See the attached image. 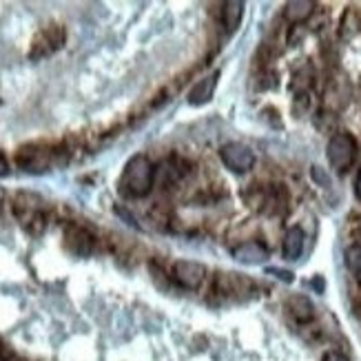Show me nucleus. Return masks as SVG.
<instances>
[{
  "label": "nucleus",
  "instance_id": "obj_1",
  "mask_svg": "<svg viewBox=\"0 0 361 361\" xmlns=\"http://www.w3.org/2000/svg\"><path fill=\"white\" fill-rule=\"evenodd\" d=\"M120 193L124 197H147L155 186V166L145 153H137L127 162L120 176Z\"/></svg>",
  "mask_w": 361,
  "mask_h": 361
},
{
  "label": "nucleus",
  "instance_id": "obj_2",
  "mask_svg": "<svg viewBox=\"0 0 361 361\" xmlns=\"http://www.w3.org/2000/svg\"><path fill=\"white\" fill-rule=\"evenodd\" d=\"M11 211L25 231L31 235H42L47 228V213L42 211V200L36 193L20 191L11 202Z\"/></svg>",
  "mask_w": 361,
  "mask_h": 361
},
{
  "label": "nucleus",
  "instance_id": "obj_3",
  "mask_svg": "<svg viewBox=\"0 0 361 361\" xmlns=\"http://www.w3.org/2000/svg\"><path fill=\"white\" fill-rule=\"evenodd\" d=\"M244 202L250 211L262 215H277L286 209V191L281 186H259L253 184L244 191Z\"/></svg>",
  "mask_w": 361,
  "mask_h": 361
},
{
  "label": "nucleus",
  "instance_id": "obj_4",
  "mask_svg": "<svg viewBox=\"0 0 361 361\" xmlns=\"http://www.w3.org/2000/svg\"><path fill=\"white\" fill-rule=\"evenodd\" d=\"M326 158H328V164L335 171H339V173L348 171L357 158V140L346 131L333 133L326 145Z\"/></svg>",
  "mask_w": 361,
  "mask_h": 361
},
{
  "label": "nucleus",
  "instance_id": "obj_5",
  "mask_svg": "<svg viewBox=\"0 0 361 361\" xmlns=\"http://www.w3.org/2000/svg\"><path fill=\"white\" fill-rule=\"evenodd\" d=\"M16 164H18L25 173H44L51 166H56L54 162V149L47 145H25L16 153Z\"/></svg>",
  "mask_w": 361,
  "mask_h": 361
},
{
  "label": "nucleus",
  "instance_id": "obj_6",
  "mask_svg": "<svg viewBox=\"0 0 361 361\" xmlns=\"http://www.w3.org/2000/svg\"><path fill=\"white\" fill-rule=\"evenodd\" d=\"M67 40V31L62 25L58 23H51L42 27L38 34L34 36V40H31V49H29V58L31 60H42L47 56L56 54L62 44H65Z\"/></svg>",
  "mask_w": 361,
  "mask_h": 361
},
{
  "label": "nucleus",
  "instance_id": "obj_7",
  "mask_svg": "<svg viewBox=\"0 0 361 361\" xmlns=\"http://www.w3.org/2000/svg\"><path fill=\"white\" fill-rule=\"evenodd\" d=\"M219 160L233 173H248L255 166V153L244 142H226L219 149Z\"/></svg>",
  "mask_w": 361,
  "mask_h": 361
},
{
  "label": "nucleus",
  "instance_id": "obj_8",
  "mask_svg": "<svg viewBox=\"0 0 361 361\" xmlns=\"http://www.w3.org/2000/svg\"><path fill=\"white\" fill-rule=\"evenodd\" d=\"M62 242H65V248L73 257H89L93 248H96L93 233L80 224H67L65 233H62Z\"/></svg>",
  "mask_w": 361,
  "mask_h": 361
},
{
  "label": "nucleus",
  "instance_id": "obj_9",
  "mask_svg": "<svg viewBox=\"0 0 361 361\" xmlns=\"http://www.w3.org/2000/svg\"><path fill=\"white\" fill-rule=\"evenodd\" d=\"M171 273H173V279L178 281V284L186 290H195L204 284V279H207L209 271L207 266L195 262V259H178L173 264V269H171Z\"/></svg>",
  "mask_w": 361,
  "mask_h": 361
},
{
  "label": "nucleus",
  "instance_id": "obj_10",
  "mask_svg": "<svg viewBox=\"0 0 361 361\" xmlns=\"http://www.w3.org/2000/svg\"><path fill=\"white\" fill-rule=\"evenodd\" d=\"M233 257L240 264L257 266V264H264L266 259H269V248L257 240H246V242H242L233 248Z\"/></svg>",
  "mask_w": 361,
  "mask_h": 361
},
{
  "label": "nucleus",
  "instance_id": "obj_11",
  "mask_svg": "<svg viewBox=\"0 0 361 361\" xmlns=\"http://www.w3.org/2000/svg\"><path fill=\"white\" fill-rule=\"evenodd\" d=\"M184 176H186V164L180 162L178 158H169L162 164L155 166V186L169 188L178 184Z\"/></svg>",
  "mask_w": 361,
  "mask_h": 361
},
{
  "label": "nucleus",
  "instance_id": "obj_12",
  "mask_svg": "<svg viewBox=\"0 0 361 361\" xmlns=\"http://www.w3.org/2000/svg\"><path fill=\"white\" fill-rule=\"evenodd\" d=\"M217 78L219 73H211L207 78H202V80H197L193 85V89L188 91V96H186V102L188 104H193V106H202V104H207L213 100V93H215V87H217Z\"/></svg>",
  "mask_w": 361,
  "mask_h": 361
},
{
  "label": "nucleus",
  "instance_id": "obj_13",
  "mask_svg": "<svg viewBox=\"0 0 361 361\" xmlns=\"http://www.w3.org/2000/svg\"><path fill=\"white\" fill-rule=\"evenodd\" d=\"M304 242H306V235L300 226H290L284 233V242H281V255L288 262L300 259L304 253Z\"/></svg>",
  "mask_w": 361,
  "mask_h": 361
},
{
  "label": "nucleus",
  "instance_id": "obj_14",
  "mask_svg": "<svg viewBox=\"0 0 361 361\" xmlns=\"http://www.w3.org/2000/svg\"><path fill=\"white\" fill-rule=\"evenodd\" d=\"M315 7L317 5L312 0H290V3L284 5V18L290 25H302L315 13Z\"/></svg>",
  "mask_w": 361,
  "mask_h": 361
},
{
  "label": "nucleus",
  "instance_id": "obj_15",
  "mask_svg": "<svg viewBox=\"0 0 361 361\" xmlns=\"http://www.w3.org/2000/svg\"><path fill=\"white\" fill-rule=\"evenodd\" d=\"M286 308L295 317V322H300V324H308V322H312V317H315V306H312V302L306 295H290L286 302Z\"/></svg>",
  "mask_w": 361,
  "mask_h": 361
},
{
  "label": "nucleus",
  "instance_id": "obj_16",
  "mask_svg": "<svg viewBox=\"0 0 361 361\" xmlns=\"http://www.w3.org/2000/svg\"><path fill=\"white\" fill-rule=\"evenodd\" d=\"M244 18V3L242 0H228L222 5V23L226 31H235Z\"/></svg>",
  "mask_w": 361,
  "mask_h": 361
},
{
  "label": "nucleus",
  "instance_id": "obj_17",
  "mask_svg": "<svg viewBox=\"0 0 361 361\" xmlns=\"http://www.w3.org/2000/svg\"><path fill=\"white\" fill-rule=\"evenodd\" d=\"M346 266L350 269L353 275L361 279V246H350L346 250Z\"/></svg>",
  "mask_w": 361,
  "mask_h": 361
},
{
  "label": "nucleus",
  "instance_id": "obj_18",
  "mask_svg": "<svg viewBox=\"0 0 361 361\" xmlns=\"http://www.w3.org/2000/svg\"><path fill=\"white\" fill-rule=\"evenodd\" d=\"M266 273L273 275V277H277V279H281V281H286V284H290V281L295 279L290 271H281V269H266Z\"/></svg>",
  "mask_w": 361,
  "mask_h": 361
},
{
  "label": "nucleus",
  "instance_id": "obj_19",
  "mask_svg": "<svg viewBox=\"0 0 361 361\" xmlns=\"http://www.w3.org/2000/svg\"><path fill=\"white\" fill-rule=\"evenodd\" d=\"M322 361H350V359H348L346 355L337 353V350H331V353H326V355H324Z\"/></svg>",
  "mask_w": 361,
  "mask_h": 361
},
{
  "label": "nucleus",
  "instance_id": "obj_20",
  "mask_svg": "<svg viewBox=\"0 0 361 361\" xmlns=\"http://www.w3.org/2000/svg\"><path fill=\"white\" fill-rule=\"evenodd\" d=\"M312 178H315L319 184H328V178L324 176V171L319 166H312Z\"/></svg>",
  "mask_w": 361,
  "mask_h": 361
},
{
  "label": "nucleus",
  "instance_id": "obj_21",
  "mask_svg": "<svg viewBox=\"0 0 361 361\" xmlns=\"http://www.w3.org/2000/svg\"><path fill=\"white\" fill-rule=\"evenodd\" d=\"M9 173V162H7V158L3 153H0V178L3 176H7Z\"/></svg>",
  "mask_w": 361,
  "mask_h": 361
},
{
  "label": "nucleus",
  "instance_id": "obj_22",
  "mask_svg": "<svg viewBox=\"0 0 361 361\" xmlns=\"http://www.w3.org/2000/svg\"><path fill=\"white\" fill-rule=\"evenodd\" d=\"M355 193H357V197L361 200V171H359V176H357V182H355Z\"/></svg>",
  "mask_w": 361,
  "mask_h": 361
},
{
  "label": "nucleus",
  "instance_id": "obj_23",
  "mask_svg": "<svg viewBox=\"0 0 361 361\" xmlns=\"http://www.w3.org/2000/svg\"><path fill=\"white\" fill-rule=\"evenodd\" d=\"M3 204H5V188L0 186V207H3Z\"/></svg>",
  "mask_w": 361,
  "mask_h": 361
}]
</instances>
